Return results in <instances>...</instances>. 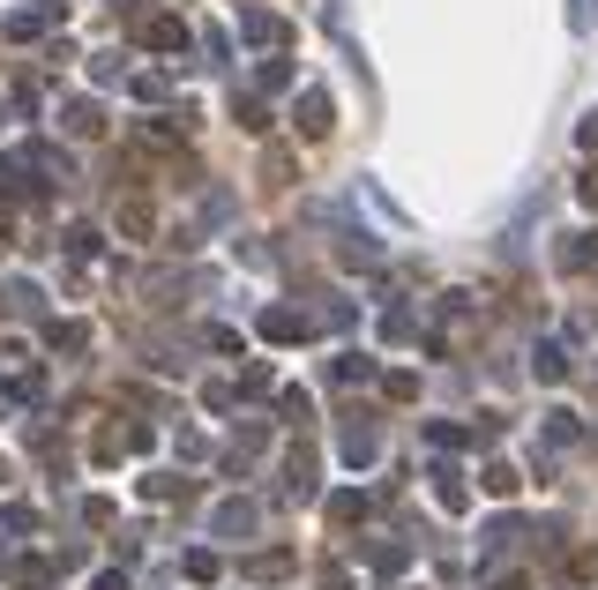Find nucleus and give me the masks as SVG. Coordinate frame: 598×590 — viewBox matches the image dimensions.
I'll list each match as a JSON object with an SVG mask.
<instances>
[{"label":"nucleus","mask_w":598,"mask_h":590,"mask_svg":"<svg viewBox=\"0 0 598 590\" xmlns=\"http://www.w3.org/2000/svg\"><path fill=\"white\" fill-rule=\"evenodd\" d=\"M240 31H248L255 45H277V38H285V31H277V15H262V8H248V15H240Z\"/></svg>","instance_id":"1"},{"label":"nucleus","mask_w":598,"mask_h":590,"mask_svg":"<svg viewBox=\"0 0 598 590\" xmlns=\"http://www.w3.org/2000/svg\"><path fill=\"white\" fill-rule=\"evenodd\" d=\"M150 45H165V53H172V45H187V31H180L172 15H158V23H150Z\"/></svg>","instance_id":"2"}]
</instances>
